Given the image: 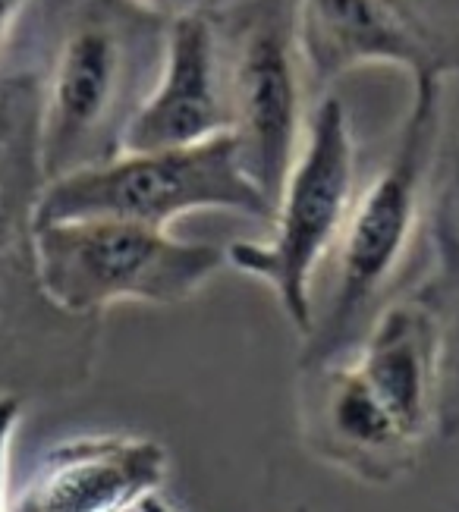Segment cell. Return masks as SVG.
Returning a JSON list of instances; mask_svg holds the SVG:
<instances>
[{
    "mask_svg": "<svg viewBox=\"0 0 459 512\" xmlns=\"http://www.w3.org/2000/svg\"><path fill=\"white\" fill-rule=\"evenodd\" d=\"M199 211L274 217V205L246 173L233 136L186 148L120 151L104 164L60 176L41 192L38 224L126 220L170 230L180 217Z\"/></svg>",
    "mask_w": 459,
    "mask_h": 512,
    "instance_id": "obj_5",
    "label": "cell"
},
{
    "mask_svg": "<svg viewBox=\"0 0 459 512\" xmlns=\"http://www.w3.org/2000/svg\"><path fill=\"white\" fill-rule=\"evenodd\" d=\"M296 428L312 459L368 487L403 481L425 453V443L393 418L353 355L299 365Z\"/></svg>",
    "mask_w": 459,
    "mask_h": 512,
    "instance_id": "obj_8",
    "label": "cell"
},
{
    "mask_svg": "<svg viewBox=\"0 0 459 512\" xmlns=\"http://www.w3.org/2000/svg\"><path fill=\"white\" fill-rule=\"evenodd\" d=\"M23 409L26 399L19 396H0V512H10V456H13V440L23 425Z\"/></svg>",
    "mask_w": 459,
    "mask_h": 512,
    "instance_id": "obj_15",
    "label": "cell"
},
{
    "mask_svg": "<svg viewBox=\"0 0 459 512\" xmlns=\"http://www.w3.org/2000/svg\"><path fill=\"white\" fill-rule=\"evenodd\" d=\"M48 180L38 145L35 76L7 79L0 117V396L54 399L92 384L104 318L70 315L38 271V205Z\"/></svg>",
    "mask_w": 459,
    "mask_h": 512,
    "instance_id": "obj_2",
    "label": "cell"
},
{
    "mask_svg": "<svg viewBox=\"0 0 459 512\" xmlns=\"http://www.w3.org/2000/svg\"><path fill=\"white\" fill-rule=\"evenodd\" d=\"M139 512H180L177 506H173L170 500H164V497H151ZM296 512H309V509H305V506H299Z\"/></svg>",
    "mask_w": 459,
    "mask_h": 512,
    "instance_id": "obj_19",
    "label": "cell"
},
{
    "mask_svg": "<svg viewBox=\"0 0 459 512\" xmlns=\"http://www.w3.org/2000/svg\"><path fill=\"white\" fill-rule=\"evenodd\" d=\"M170 453L145 434H79L38 456L10 512H139L161 497Z\"/></svg>",
    "mask_w": 459,
    "mask_h": 512,
    "instance_id": "obj_9",
    "label": "cell"
},
{
    "mask_svg": "<svg viewBox=\"0 0 459 512\" xmlns=\"http://www.w3.org/2000/svg\"><path fill=\"white\" fill-rule=\"evenodd\" d=\"M32 0H0V57H4V48L13 41L19 22H23L26 10Z\"/></svg>",
    "mask_w": 459,
    "mask_h": 512,
    "instance_id": "obj_17",
    "label": "cell"
},
{
    "mask_svg": "<svg viewBox=\"0 0 459 512\" xmlns=\"http://www.w3.org/2000/svg\"><path fill=\"white\" fill-rule=\"evenodd\" d=\"M412 26L441 57L447 76L459 73V0H397Z\"/></svg>",
    "mask_w": 459,
    "mask_h": 512,
    "instance_id": "obj_14",
    "label": "cell"
},
{
    "mask_svg": "<svg viewBox=\"0 0 459 512\" xmlns=\"http://www.w3.org/2000/svg\"><path fill=\"white\" fill-rule=\"evenodd\" d=\"M441 183H444V195H447V202L459 220V142L450 145L447 151V164H444V176H441Z\"/></svg>",
    "mask_w": 459,
    "mask_h": 512,
    "instance_id": "obj_18",
    "label": "cell"
},
{
    "mask_svg": "<svg viewBox=\"0 0 459 512\" xmlns=\"http://www.w3.org/2000/svg\"><path fill=\"white\" fill-rule=\"evenodd\" d=\"M126 7H133L145 16H155L161 22H177L183 16H199V13H211L221 4L217 0H123Z\"/></svg>",
    "mask_w": 459,
    "mask_h": 512,
    "instance_id": "obj_16",
    "label": "cell"
},
{
    "mask_svg": "<svg viewBox=\"0 0 459 512\" xmlns=\"http://www.w3.org/2000/svg\"><path fill=\"white\" fill-rule=\"evenodd\" d=\"M425 299L441 343V403H437V437H459V220L437 189L428 230V264L412 283Z\"/></svg>",
    "mask_w": 459,
    "mask_h": 512,
    "instance_id": "obj_13",
    "label": "cell"
},
{
    "mask_svg": "<svg viewBox=\"0 0 459 512\" xmlns=\"http://www.w3.org/2000/svg\"><path fill=\"white\" fill-rule=\"evenodd\" d=\"M35 246L45 293L82 318H104L120 302L183 305L227 267L221 246L126 220L38 224Z\"/></svg>",
    "mask_w": 459,
    "mask_h": 512,
    "instance_id": "obj_6",
    "label": "cell"
},
{
    "mask_svg": "<svg viewBox=\"0 0 459 512\" xmlns=\"http://www.w3.org/2000/svg\"><path fill=\"white\" fill-rule=\"evenodd\" d=\"M221 136H230V101L211 10L167 26L158 79L126 129L123 151L186 148Z\"/></svg>",
    "mask_w": 459,
    "mask_h": 512,
    "instance_id": "obj_10",
    "label": "cell"
},
{
    "mask_svg": "<svg viewBox=\"0 0 459 512\" xmlns=\"http://www.w3.org/2000/svg\"><path fill=\"white\" fill-rule=\"evenodd\" d=\"M296 26L318 95L359 66H397L412 82L450 79L397 0H296Z\"/></svg>",
    "mask_w": 459,
    "mask_h": 512,
    "instance_id": "obj_11",
    "label": "cell"
},
{
    "mask_svg": "<svg viewBox=\"0 0 459 512\" xmlns=\"http://www.w3.org/2000/svg\"><path fill=\"white\" fill-rule=\"evenodd\" d=\"M349 355L393 418L428 447V440L437 437L441 343L425 299L409 286L371 321L362 343Z\"/></svg>",
    "mask_w": 459,
    "mask_h": 512,
    "instance_id": "obj_12",
    "label": "cell"
},
{
    "mask_svg": "<svg viewBox=\"0 0 459 512\" xmlns=\"http://www.w3.org/2000/svg\"><path fill=\"white\" fill-rule=\"evenodd\" d=\"M444 85L412 82V101L384 164L362 183L337 252L327 264L324 299L302 340L299 365L353 352L381 311L415 283V261L428 252L444 139Z\"/></svg>",
    "mask_w": 459,
    "mask_h": 512,
    "instance_id": "obj_1",
    "label": "cell"
},
{
    "mask_svg": "<svg viewBox=\"0 0 459 512\" xmlns=\"http://www.w3.org/2000/svg\"><path fill=\"white\" fill-rule=\"evenodd\" d=\"M359 189V148L349 110L337 95H321L274 205L271 236L227 246V264L271 286L302 340L315 324V280L337 252Z\"/></svg>",
    "mask_w": 459,
    "mask_h": 512,
    "instance_id": "obj_4",
    "label": "cell"
},
{
    "mask_svg": "<svg viewBox=\"0 0 459 512\" xmlns=\"http://www.w3.org/2000/svg\"><path fill=\"white\" fill-rule=\"evenodd\" d=\"M51 22L38 85L45 180L95 167L123 151L164 60L167 22L123 0H63Z\"/></svg>",
    "mask_w": 459,
    "mask_h": 512,
    "instance_id": "obj_3",
    "label": "cell"
},
{
    "mask_svg": "<svg viewBox=\"0 0 459 512\" xmlns=\"http://www.w3.org/2000/svg\"><path fill=\"white\" fill-rule=\"evenodd\" d=\"M214 19L224 54L230 136L252 183L277 205L315 107L299 48L296 0H233L217 7Z\"/></svg>",
    "mask_w": 459,
    "mask_h": 512,
    "instance_id": "obj_7",
    "label": "cell"
}]
</instances>
